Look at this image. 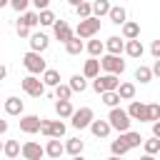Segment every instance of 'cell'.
Here are the masks:
<instances>
[{
  "label": "cell",
  "instance_id": "6da1fadb",
  "mask_svg": "<svg viewBox=\"0 0 160 160\" xmlns=\"http://www.w3.org/2000/svg\"><path fill=\"white\" fill-rule=\"evenodd\" d=\"M98 30H100V18L98 15H90V18H80V22L75 28V35L82 38V40H90V38L98 35Z\"/></svg>",
  "mask_w": 160,
  "mask_h": 160
},
{
  "label": "cell",
  "instance_id": "7a4b0ae2",
  "mask_svg": "<svg viewBox=\"0 0 160 160\" xmlns=\"http://www.w3.org/2000/svg\"><path fill=\"white\" fill-rule=\"evenodd\" d=\"M108 120H110V125H112V130H118V132H125V130H130V122H132V118H130V112L128 110H122V108H110V115H108Z\"/></svg>",
  "mask_w": 160,
  "mask_h": 160
},
{
  "label": "cell",
  "instance_id": "3957f363",
  "mask_svg": "<svg viewBox=\"0 0 160 160\" xmlns=\"http://www.w3.org/2000/svg\"><path fill=\"white\" fill-rule=\"evenodd\" d=\"M22 65H25V70L32 72V75H40V72L48 70V65H45V60H42V52H38V50L25 52V55H22Z\"/></svg>",
  "mask_w": 160,
  "mask_h": 160
},
{
  "label": "cell",
  "instance_id": "277c9868",
  "mask_svg": "<svg viewBox=\"0 0 160 160\" xmlns=\"http://www.w3.org/2000/svg\"><path fill=\"white\" fill-rule=\"evenodd\" d=\"M118 85H120V80H118L115 72H105V75L92 78V90H95L98 95L105 92V90H118Z\"/></svg>",
  "mask_w": 160,
  "mask_h": 160
},
{
  "label": "cell",
  "instance_id": "5b68a950",
  "mask_svg": "<svg viewBox=\"0 0 160 160\" xmlns=\"http://www.w3.org/2000/svg\"><path fill=\"white\" fill-rule=\"evenodd\" d=\"M20 85H22V90H25L30 98H42V95H45V82H42L38 75H32V72H30L28 78H22Z\"/></svg>",
  "mask_w": 160,
  "mask_h": 160
},
{
  "label": "cell",
  "instance_id": "8992f818",
  "mask_svg": "<svg viewBox=\"0 0 160 160\" xmlns=\"http://www.w3.org/2000/svg\"><path fill=\"white\" fill-rule=\"evenodd\" d=\"M92 120H95L92 108H80V110H75V112L70 115V125H72V128H78V130L90 128V122H92Z\"/></svg>",
  "mask_w": 160,
  "mask_h": 160
},
{
  "label": "cell",
  "instance_id": "52a82bcc",
  "mask_svg": "<svg viewBox=\"0 0 160 160\" xmlns=\"http://www.w3.org/2000/svg\"><path fill=\"white\" fill-rule=\"evenodd\" d=\"M100 65H102L105 72H115V75H122L125 72V60H120V55H112V52L102 55L100 58Z\"/></svg>",
  "mask_w": 160,
  "mask_h": 160
},
{
  "label": "cell",
  "instance_id": "ba28073f",
  "mask_svg": "<svg viewBox=\"0 0 160 160\" xmlns=\"http://www.w3.org/2000/svg\"><path fill=\"white\" fill-rule=\"evenodd\" d=\"M40 132H42L45 138H62V135H65V122H62V120H45V118H42Z\"/></svg>",
  "mask_w": 160,
  "mask_h": 160
},
{
  "label": "cell",
  "instance_id": "9c48e42d",
  "mask_svg": "<svg viewBox=\"0 0 160 160\" xmlns=\"http://www.w3.org/2000/svg\"><path fill=\"white\" fill-rule=\"evenodd\" d=\"M40 125H42V118H38V115H22V118H20V130H22L25 135L40 132Z\"/></svg>",
  "mask_w": 160,
  "mask_h": 160
},
{
  "label": "cell",
  "instance_id": "30bf717a",
  "mask_svg": "<svg viewBox=\"0 0 160 160\" xmlns=\"http://www.w3.org/2000/svg\"><path fill=\"white\" fill-rule=\"evenodd\" d=\"M128 112H130V118H132V120H140V122H150V112H148V105H142V102H138V100H132V102H130Z\"/></svg>",
  "mask_w": 160,
  "mask_h": 160
},
{
  "label": "cell",
  "instance_id": "8fae6325",
  "mask_svg": "<svg viewBox=\"0 0 160 160\" xmlns=\"http://www.w3.org/2000/svg\"><path fill=\"white\" fill-rule=\"evenodd\" d=\"M45 155V148L42 145H38V142H32V140H28L25 145H22V158L25 160H40Z\"/></svg>",
  "mask_w": 160,
  "mask_h": 160
},
{
  "label": "cell",
  "instance_id": "7c38bea8",
  "mask_svg": "<svg viewBox=\"0 0 160 160\" xmlns=\"http://www.w3.org/2000/svg\"><path fill=\"white\" fill-rule=\"evenodd\" d=\"M52 32H55V38H58L60 42H68V40L72 38V28H70L65 20H55V25H52Z\"/></svg>",
  "mask_w": 160,
  "mask_h": 160
},
{
  "label": "cell",
  "instance_id": "4fadbf2b",
  "mask_svg": "<svg viewBox=\"0 0 160 160\" xmlns=\"http://www.w3.org/2000/svg\"><path fill=\"white\" fill-rule=\"evenodd\" d=\"M48 45H50V38H48L45 32H32V35H30V50L42 52V50H48Z\"/></svg>",
  "mask_w": 160,
  "mask_h": 160
},
{
  "label": "cell",
  "instance_id": "5bb4252c",
  "mask_svg": "<svg viewBox=\"0 0 160 160\" xmlns=\"http://www.w3.org/2000/svg\"><path fill=\"white\" fill-rule=\"evenodd\" d=\"M90 130H92L95 138H108L110 130H112V125H110V120H92L90 122Z\"/></svg>",
  "mask_w": 160,
  "mask_h": 160
},
{
  "label": "cell",
  "instance_id": "9a60e30c",
  "mask_svg": "<svg viewBox=\"0 0 160 160\" xmlns=\"http://www.w3.org/2000/svg\"><path fill=\"white\" fill-rule=\"evenodd\" d=\"M100 68H102L100 60L90 55V60H85V65H82V75H85V78H98V75H100Z\"/></svg>",
  "mask_w": 160,
  "mask_h": 160
},
{
  "label": "cell",
  "instance_id": "2e32d148",
  "mask_svg": "<svg viewBox=\"0 0 160 160\" xmlns=\"http://www.w3.org/2000/svg\"><path fill=\"white\" fill-rule=\"evenodd\" d=\"M62 152H65V145L60 142V138H50L48 145H45V155H50V158H60Z\"/></svg>",
  "mask_w": 160,
  "mask_h": 160
},
{
  "label": "cell",
  "instance_id": "e0dca14e",
  "mask_svg": "<svg viewBox=\"0 0 160 160\" xmlns=\"http://www.w3.org/2000/svg\"><path fill=\"white\" fill-rule=\"evenodd\" d=\"M108 18H110V22L122 25V22L128 20V10H125L122 5H112V8H110V12H108Z\"/></svg>",
  "mask_w": 160,
  "mask_h": 160
},
{
  "label": "cell",
  "instance_id": "ac0fdd59",
  "mask_svg": "<svg viewBox=\"0 0 160 160\" xmlns=\"http://www.w3.org/2000/svg\"><path fill=\"white\" fill-rule=\"evenodd\" d=\"M2 108H5V112L8 115H22V100L20 98H8L5 102H2Z\"/></svg>",
  "mask_w": 160,
  "mask_h": 160
},
{
  "label": "cell",
  "instance_id": "d6986e66",
  "mask_svg": "<svg viewBox=\"0 0 160 160\" xmlns=\"http://www.w3.org/2000/svg\"><path fill=\"white\" fill-rule=\"evenodd\" d=\"M122 38H125V40L140 38V25L132 22V20H125V22H122Z\"/></svg>",
  "mask_w": 160,
  "mask_h": 160
},
{
  "label": "cell",
  "instance_id": "ffe728a7",
  "mask_svg": "<svg viewBox=\"0 0 160 160\" xmlns=\"http://www.w3.org/2000/svg\"><path fill=\"white\" fill-rule=\"evenodd\" d=\"M65 50H68V55H80V52L85 50V45H82V38L72 35V38L65 42Z\"/></svg>",
  "mask_w": 160,
  "mask_h": 160
},
{
  "label": "cell",
  "instance_id": "44dd1931",
  "mask_svg": "<svg viewBox=\"0 0 160 160\" xmlns=\"http://www.w3.org/2000/svg\"><path fill=\"white\" fill-rule=\"evenodd\" d=\"M105 50H108V52H112V55H120V52L125 50V42H122L118 35H112V38H108V40H105Z\"/></svg>",
  "mask_w": 160,
  "mask_h": 160
},
{
  "label": "cell",
  "instance_id": "7402d4cb",
  "mask_svg": "<svg viewBox=\"0 0 160 160\" xmlns=\"http://www.w3.org/2000/svg\"><path fill=\"white\" fill-rule=\"evenodd\" d=\"M125 52H128L130 58H142V42H140V38L128 40V42H125Z\"/></svg>",
  "mask_w": 160,
  "mask_h": 160
},
{
  "label": "cell",
  "instance_id": "603a6c76",
  "mask_svg": "<svg viewBox=\"0 0 160 160\" xmlns=\"http://www.w3.org/2000/svg\"><path fill=\"white\" fill-rule=\"evenodd\" d=\"M55 112H58V118H70L75 112V108H72L70 100H58L55 102Z\"/></svg>",
  "mask_w": 160,
  "mask_h": 160
},
{
  "label": "cell",
  "instance_id": "cb8c5ba5",
  "mask_svg": "<svg viewBox=\"0 0 160 160\" xmlns=\"http://www.w3.org/2000/svg\"><path fill=\"white\" fill-rule=\"evenodd\" d=\"M20 25H28V28H35L38 22H40V12H32V10H25L22 15H20V20H18Z\"/></svg>",
  "mask_w": 160,
  "mask_h": 160
},
{
  "label": "cell",
  "instance_id": "d4e9b609",
  "mask_svg": "<svg viewBox=\"0 0 160 160\" xmlns=\"http://www.w3.org/2000/svg\"><path fill=\"white\" fill-rule=\"evenodd\" d=\"M120 135L125 138V142L130 145V150H132V148H140V145H142V140H145L140 132H132V130H125V132H120Z\"/></svg>",
  "mask_w": 160,
  "mask_h": 160
},
{
  "label": "cell",
  "instance_id": "484cf974",
  "mask_svg": "<svg viewBox=\"0 0 160 160\" xmlns=\"http://www.w3.org/2000/svg\"><path fill=\"white\" fill-rule=\"evenodd\" d=\"M82 148H85V145H82L80 138H70V140L65 142V152H68V155H75V158L82 152Z\"/></svg>",
  "mask_w": 160,
  "mask_h": 160
},
{
  "label": "cell",
  "instance_id": "4316f807",
  "mask_svg": "<svg viewBox=\"0 0 160 160\" xmlns=\"http://www.w3.org/2000/svg\"><path fill=\"white\" fill-rule=\"evenodd\" d=\"M2 155H5V158H18V155H22L20 142H18V140H8L5 148H2Z\"/></svg>",
  "mask_w": 160,
  "mask_h": 160
},
{
  "label": "cell",
  "instance_id": "83f0119b",
  "mask_svg": "<svg viewBox=\"0 0 160 160\" xmlns=\"http://www.w3.org/2000/svg\"><path fill=\"white\" fill-rule=\"evenodd\" d=\"M85 50H88L92 58H102V52H105V42H102V40H90V42L85 45Z\"/></svg>",
  "mask_w": 160,
  "mask_h": 160
},
{
  "label": "cell",
  "instance_id": "f1b7e54d",
  "mask_svg": "<svg viewBox=\"0 0 160 160\" xmlns=\"http://www.w3.org/2000/svg\"><path fill=\"white\" fill-rule=\"evenodd\" d=\"M100 98H102V102L108 105V108H115L122 98H120V92L118 90H105V92H100Z\"/></svg>",
  "mask_w": 160,
  "mask_h": 160
},
{
  "label": "cell",
  "instance_id": "f546056e",
  "mask_svg": "<svg viewBox=\"0 0 160 160\" xmlns=\"http://www.w3.org/2000/svg\"><path fill=\"white\" fill-rule=\"evenodd\" d=\"M142 148H145V155H158L160 152V138L152 135L150 140H142Z\"/></svg>",
  "mask_w": 160,
  "mask_h": 160
},
{
  "label": "cell",
  "instance_id": "4dcf8cb0",
  "mask_svg": "<svg viewBox=\"0 0 160 160\" xmlns=\"http://www.w3.org/2000/svg\"><path fill=\"white\" fill-rule=\"evenodd\" d=\"M42 82H45V85H50V88L60 85V72H58V70H52V68H48V70L42 72Z\"/></svg>",
  "mask_w": 160,
  "mask_h": 160
},
{
  "label": "cell",
  "instance_id": "1f68e13d",
  "mask_svg": "<svg viewBox=\"0 0 160 160\" xmlns=\"http://www.w3.org/2000/svg\"><path fill=\"white\" fill-rule=\"evenodd\" d=\"M128 150H130V145L125 142V138H122V135H120L118 140H112V145H110V152H112V155H125Z\"/></svg>",
  "mask_w": 160,
  "mask_h": 160
},
{
  "label": "cell",
  "instance_id": "d6a6232c",
  "mask_svg": "<svg viewBox=\"0 0 160 160\" xmlns=\"http://www.w3.org/2000/svg\"><path fill=\"white\" fill-rule=\"evenodd\" d=\"M118 92H120L122 100H132V98H135V85H132V82H120V85H118Z\"/></svg>",
  "mask_w": 160,
  "mask_h": 160
},
{
  "label": "cell",
  "instance_id": "836d02e7",
  "mask_svg": "<svg viewBox=\"0 0 160 160\" xmlns=\"http://www.w3.org/2000/svg\"><path fill=\"white\" fill-rule=\"evenodd\" d=\"M110 8H112V5H110L108 0H95V2H92V15L102 18V15H108V12H110Z\"/></svg>",
  "mask_w": 160,
  "mask_h": 160
},
{
  "label": "cell",
  "instance_id": "e575fe53",
  "mask_svg": "<svg viewBox=\"0 0 160 160\" xmlns=\"http://www.w3.org/2000/svg\"><path fill=\"white\" fill-rule=\"evenodd\" d=\"M135 80H140L142 85H145V82H150V80H152V68H145V65H140V68L135 70Z\"/></svg>",
  "mask_w": 160,
  "mask_h": 160
},
{
  "label": "cell",
  "instance_id": "d590c367",
  "mask_svg": "<svg viewBox=\"0 0 160 160\" xmlns=\"http://www.w3.org/2000/svg\"><path fill=\"white\" fill-rule=\"evenodd\" d=\"M70 88H72V92H85V88H88L85 75H72L70 78Z\"/></svg>",
  "mask_w": 160,
  "mask_h": 160
},
{
  "label": "cell",
  "instance_id": "8d00e7d4",
  "mask_svg": "<svg viewBox=\"0 0 160 160\" xmlns=\"http://www.w3.org/2000/svg\"><path fill=\"white\" fill-rule=\"evenodd\" d=\"M75 12H78V18H90L92 15V2L82 0L80 5H75Z\"/></svg>",
  "mask_w": 160,
  "mask_h": 160
},
{
  "label": "cell",
  "instance_id": "74e56055",
  "mask_svg": "<svg viewBox=\"0 0 160 160\" xmlns=\"http://www.w3.org/2000/svg\"><path fill=\"white\" fill-rule=\"evenodd\" d=\"M55 98L58 100H70L72 98V88L70 85H55Z\"/></svg>",
  "mask_w": 160,
  "mask_h": 160
},
{
  "label": "cell",
  "instance_id": "f35d334b",
  "mask_svg": "<svg viewBox=\"0 0 160 160\" xmlns=\"http://www.w3.org/2000/svg\"><path fill=\"white\" fill-rule=\"evenodd\" d=\"M38 12H40V25H55V20H58V18H55V12H52V10H48V8H45V10H38Z\"/></svg>",
  "mask_w": 160,
  "mask_h": 160
},
{
  "label": "cell",
  "instance_id": "ab89813d",
  "mask_svg": "<svg viewBox=\"0 0 160 160\" xmlns=\"http://www.w3.org/2000/svg\"><path fill=\"white\" fill-rule=\"evenodd\" d=\"M148 112H150V122L160 120V102H150L148 105Z\"/></svg>",
  "mask_w": 160,
  "mask_h": 160
},
{
  "label": "cell",
  "instance_id": "60d3db41",
  "mask_svg": "<svg viewBox=\"0 0 160 160\" xmlns=\"http://www.w3.org/2000/svg\"><path fill=\"white\" fill-rule=\"evenodd\" d=\"M28 5H30V0H10V8H12V10H18V12H25V10H28Z\"/></svg>",
  "mask_w": 160,
  "mask_h": 160
},
{
  "label": "cell",
  "instance_id": "b9f144b4",
  "mask_svg": "<svg viewBox=\"0 0 160 160\" xmlns=\"http://www.w3.org/2000/svg\"><path fill=\"white\" fill-rule=\"evenodd\" d=\"M18 35H20V38H28V35H30V28H28V25H20V22H18Z\"/></svg>",
  "mask_w": 160,
  "mask_h": 160
},
{
  "label": "cell",
  "instance_id": "7bdbcfd3",
  "mask_svg": "<svg viewBox=\"0 0 160 160\" xmlns=\"http://www.w3.org/2000/svg\"><path fill=\"white\" fill-rule=\"evenodd\" d=\"M150 52H152L155 58H160V40H152V45H150Z\"/></svg>",
  "mask_w": 160,
  "mask_h": 160
},
{
  "label": "cell",
  "instance_id": "ee69618b",
  "mask_svg": "<svg viewBox=\"0 0 160 160\" xmlns=\"http://www.w3.org/2000/svg\"><path fill=\"white\" fill-rule=\"evenodd\" d=\"M30 2H32V5L38 8V10H45V8L50 5V0H30Z\"/></svg>",
  "mask_w": 160,
  "mask_h": 160
},
{
  "label": "cell",
  "instance_id": "f6af8a7d",
  "mask_svg": "<svg viewBox=\"0 0 160 160\" xmlns=\"http://www.w3.org/2000/svg\"><path fill=\"white\" fill-rule=\"evenodd\" d=\"M152 75L160 78V58H155V65H152Z\"/></svg>",
  "mask_w": 160,
  "mask_h": 160
},
{
  "label": "cell",
  "instance_id": "bcb514c9",
  "mask_svg": "<svg viewBox=\"0 0 160 160\" xmlns=\"http://www.w3.org/2000/svg\"><path fill=\"white\" fill-rule=\"evenodd\" d=\"M152 135H158V138H160V120H155V122H152Z\"/></svg>",
  "mask_w": 160,
  "mask_h": 160
},
{
  "label": "cell",
  "instance_id": "7dc6e473",
  "mask_svg": "<svg viewBox=\"0 0 160 160\" xmlns=\"http://www.w3.org/2000/svg\"><path fill=\"white\" fill-rule=\"evenodd\" d=\"M8 132V120H0V135Z\"/></svg>",
  "mask_w": 160,
  "mask_h": 160
},
{
  "label": "cell",
  "instance_id": "c3c4849f",
  "mask_svg": "<svg viewBox=\"0 0 160 160\" xmlns=\"http://www.w3.org/2000/svg\"><path fill=\"white\" fill-rule=\"evenodd\" d=\"M5 75H8V68L0 62V80H5Z\"/></svg>",
  "mask_w": 160,
  "mask_h": 160
},
{
  "label": "cell",
  "instance_id": "681fc988",
  "mask_svg": "<svg viewBox=\"0 0 160 160\" xmlns=\"http://www.w3.org/2000/svg\"><path fill=\"white\" fill-rule=\"evenodd\" d=\"M68 2H70V5H80L82 0H68Z\"/></svg>",
  "mask_w": 160,
  "mask_h": 160
},
{
  "label": "cell",
  "instance_id": "f907efd6",
  "mask_svg": "<svg viewBox=\"0 0 160 160\" xmlns=\"http://www.w3.org/2000/svg\"><path fill=\"white\" fill-rule=\"evenodd\" d=\"M5 5H10V0H0V8H5Z\"/></svg>",
  "mask_w": 160,
  "mask_h": 160
},
{
  "label": "cell",
  "instance_id": "816d5d0a",
  "mask_svg": "<svg viewBox=\"0 0 160 160\" xmlns=\"http://www.w3.org/2000/svg\"><path fill=\"white\" fill-rule=\"evenodd\" d=\"M2 148H5V142H0V152H2Z\"/></svg>",
  "mask_w": 160,
  "mask_h": 160
}]
</instances>
